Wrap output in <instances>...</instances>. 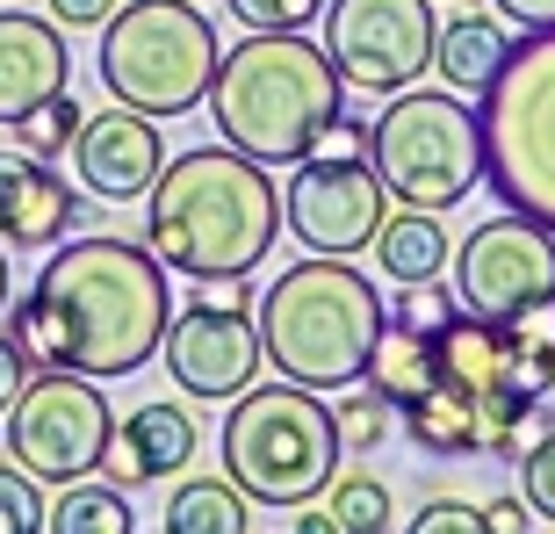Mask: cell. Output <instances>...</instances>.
<instances>
[{
  "label": "cell",
  "mask_w": 555,
  "mask_h": 534,
  "mask_svg": "<svg viewBox=\"0 0 555 534\" xmlns=\"http://www.w3.org/2000/svg\"><path fill=\"white\" fill-rule=\"evenodd\" d=\"M173 289L166 260L138 239H59L37 267V289L15 304L8 332L37 369H80L94 383L138 376L166 340Z\"/></svg>",
  "instance_id": "cell-1"
},
{
  "label": "cell",
  "mask_w": 555,
  "mask_h": 534,
  "mask_svg": "<svg viewBox=\"0 0 555 534\" xmlns=\"http://www.w3.org/2000/svg\"><path fill=\"white\" fill-rule=\"evenodd\" d=\"M282 231V188L238 144H195L144 195V246L188 282H246Z\"/></svg>",
  "instance_id": "cell-2"
},
{
  "label": "cell",
  "mask_w": 555,
  "mask_h": 534,
  "mask_svg": "<svg viewBox=\"0 0 555 534\" xmlns=\"http://www.w3.org/2000/svg\"><path fill=\"white\" fill-rule=\"evenodd\" d=\"M347 109V80L318 37L304 29H253L217 59L209 116L224 144L253 152L260 166H296L325 116Z\"/></svg>",
  "instance_id": "cell-3"
},
{
  "label": "cell",
  "mask_w": 555,
  "mask_h": 534,
  "mask_svg": "<svg viewBox=\"0 0 555 534\" xmlns=\"http://www.w3.org/2000/svg\"><path fill=\"white\" fill-rule=\"evenodd\" d=\"M390 304L383 289L347 267V253H310L260 296V347L268 369L304 391H347L369 369V347L383 332Z\"/></svg>",
  "instance_id": "cell-4"
},
{
  "label": "cell",
  "mask_w": 555,
  "mask_h": 534,
  "mask_svg": "<svg viewBox=\"0 0 555 534\" xmlns=\"http://www.w3.org/2000/svg\"><path fill=\"white\" fill-rule=\"evenodd\" d=\"M332 470H339V419H332L325 391L304 383H253L231 397L224 411V476L253 506L296 513L310 498H325Z\"/></svg>",
  "instance_id": "cell-5"
},
{
  "label": "cell",
  "mask_w": 555,
  "mask_h": 534,
  "mask_svg": "<svg viewBox=\"0 0 555 534\" xmlns=\"http://www.w3.org/2000/svg\"><path fill=\"white\" fill-rule=\"evenodd\" d=\"M476 124H483V188L555 231V22L513 37L498 80L476 94Z\"/></svg>",
  "instance_id": "cell-6"
},
{
  "label": "cell",
  "mask_w": 555,
  "mask_h": 534,
  "mask_svg": "<svg viewBox=\"0 0 555 534\" xmlns=\"http://www.w3.org/2000/svg\"><path fill=\"white\" fill-rule=\"evenodd\" d=\"M217 29L195 0H130L102 22V80L124 109L144 116H188L209 102L217 80Z\"/></svg>",
  "instance_id": "cell-7"
},
{
  "label": "cell",
  "mask_w": 555,
  "mask_h": 534,
  "mask_svg": "<svg viewBox=\"0 0 555 534\" xmlns=\"http://www.w3.org/2000/svg\"><path fill=\"white\" fill-rule=\"evenodd\" d=\"M369 166L383 174L390 203L454 209L483 181V124L462 94H404L369 124Z\"/></svg>",
  "instance_id": "cell-8"
},
{
  "label": "cell",
  "mask_w": 555,
  "mask_h": 534,
  "mask_svg": "<svg viewBox=\"0 0 555 534\" xmlns=\"http://www.w3.org/2000/svg\"><path fill=\"white\" fill-rule=\"evenodd\" d=\"M116 441V411H108L102 383L80 369H37L8 405V455L37 484H73L108 462Z\"/></svg>",
  "instance_id": "cell-9"
},
{
  "label": "cell",
  "mask_w": 555,
  "mask_h": 534,
  "mask_svg": "<svg viewBox=\"0 0 555 534\" xmlns=\"http://www.w3.org/2000/svg\"><path fill=\"white\" fill-rule=\"evenodd\" d=\"M433 37H440L433 0H332L325 8V51L339 80L361 94L418 87L433 65Z\"/></svg>",
  "instance_id": "cell-10"
},
{
  "label": "cell",
  "mask_w": 555,
  "mask_h": 534,
  "mask_svg": "<svg viewBox=\"0 0 555 534\" xmlns=\"http://www.w3.org/2000/svg\"><path fill=\"white\" fill-rule=\"evenodd\" d=\"M166 376L203 405H231L238 391L260 383L268 347H260V310L246 296H195L188 310L166 318Z\"/></svg>",
  "instance_id": "cell-11"
},
{
  "label": "cell",
  "mask_w": 555,
  "mask_h": 534,
  "mask_svg": "<svg viewBox=\"0 0 555 534\" xmlns=\"http://www.w3.org/2000/svg\"><path fill=\"white\" fill-rule=\"evenodd\" d=\"M454 296L469 318H491V326H513L527 304L555 296V231L534 225V217H491L476 225L454 253Z\"/></svg>",
  "instance_id": "cell-12"
},
{
  "label": "cell",
  "mask_w": 555,
  "mask_h": 534,
  "mask_svg": "<svg viewBox=\"0 0 555 534\" xmlns=\"http://www.w3.org/2000/svg\"><path fill=\"white\" fill-rule=\"evenodd\" d=\"M390 217V188L369 160H296V181L282 188V225L310 253H361Z\"/></svg>",
  "instance_id": "cell-13"
},
{
  "label": "cell",
  "mask_w": 555,
  "mask_h": 534,
  "mask_svg": "<svg viewBox=\"0 0 555 534\" xmlns=\"http://www.w3.org/2000/svg\"><path fill=\"white\" fill-rule=\"evenodd\" d=\"M166 166V144H159V116H144V109H102V116H87L80 138H73V174H80L87 195H102V203H144L152 181H159Z\"/></svg>",
  "instance_id": "cell-14"
},
{
  "label": "cell",
  "mask_w": 555,
  "mask_h": 534,
  "mask_svg": "<svg viewBox=\"0 0 555 534\" xmlns=\"http://www.w3.org/2000/svg\"><path fill=\"white\" fill-rule=\"evenodd\" d=\"M80 225V195L51 160L37 152H0V246L51 253L59 239H73Z\"/></svg>",
  "instance_id": "cell-15"
},
{
  "label": "cell",
  "mask_w": 555,
  "mask_h": 534,
  "mask_svg": "<svg viewBox=\"0 0 555 534\" xmlns=\"http://www.w3.org/2000/svg\"><path fill=\"white\" fill-rule=\"evenodd\" d=\"M73 87V51H65L59 22L0 8V124H22L37 102Z\"/></svg>",
  "instance_id": "cell-16"
},
{
  "label": "cell",
  "mask_w": 555,
  "mask_h": 534,
  "mask_svg": "<svg viewBox=\"0 0 555 534\" xmlns=\"http://www.w3.org/2000/svg\"><path fill=\"white\" fill-rule=\"evenodd\" d=\"M188 455H195V419H188L181 405H138L116 427V441H108V462L102 470H116V484H159V476L188 470Z\"/></svg>",
  "instance_id": "cell-17"
},
{
  "label": "cell",
  "mask_w": 555,
  "mask_h": 534,
  "mask_svg": "<svg viewBox=\"0 0 555 534\" xmlns=\"http://www.w3.org/2000/svg\"><path fill=\"white\" fill-rule=\"evenodd\" d=\"M433 354H440V383H462V391H498L505 383V361H513V332L491 326V318H469L454 310L448 326L433 332Z\"/></svg>",
  "instance_id": "cell-18"
},
{
  "label": "cell",
  "mask_w": 555,
  "mask_h": 534,
  "mask_svg": "<svg viewBox=\"0 0 555 534\" xmlns=\"http://www.w3.org/2000/svg\"><path fill=\"white\" fill-rule=\"evenodd\" d=\"M513 37H505V22L498 15H454L440 22V37H433V73L454 87V94H483L498 80V65H505Z\"/></svg>",
  "instance_id": "cell-19"
},
{
  "label": "cell",
  "mask_w": 555,
  "mask_h": 534,
  "mask_svg": "<svg viewBox=\"0 0 555 534\" xmlns=\"http://www.w3.org/2000/svg\"><path fill=\"white\" fill-rule=\"evenodd\" d=\"M361 383H369V391H383L397 411H404L418 391H433V383H440L433 332L404 326V318H383V332H375V347H369V369H361Z\"/></svg>",
  "instance_id": "cell-20"
},
{
  "label": "cell",
  "mask_w": 555,
  "mask_h": 534,
  "mask_svg": "<svg viewBox=\"0 0 555 534\" xmlns=\"http://www.w3.org/2000/svg\"><path fill=\"white\" fill-rule=\"evenodd\" d=\"M404 433H412L426 455H476L483 448V405L462 383H433L404 405Z\"/></svg>",
  "instance_id": "cell-21"
},
{
  "label": "cell",
  "mask_w": 555,
  "mask_h": 534,
  "mask_svg": "<svg viewBox=\"0 0 555 534\" xmlns=\"http://www.w3.org/2000/svg\"><path fill=\"white\" fill-rule=\"evenodd\" d=\"M375 267L390 282H426L448 267V231H440V209H404L397 203L375 231Z\"/></svg>",
  "instance_id": "cell-22"
},
{
  "label": "cell",
  "mask_w": 555,
  "mask_h": 534,
  "mask_svg": "<svg viewBox=\"0 0 555 534\" xmlns=\"http://www.w3.org/2000/svg\"><path fill=\"white\" fill-rule=\"evenodd\" d=\"M65 498H51V513H43V527L51 534H138V513H130V498L116 476H73V484H59Z\"/></svg>",
  "instance_id": "cell-23"
},
{
  "label": "cell",
  "mask_w": 555,
  "mask_h": 534,
  "mask_svg": "<svg viewBox=\"0 0 555 534\" xmlns=\"http://www.w3.org/2000/svg\"><path fill=\"white\" fill-rule=\"evenodd\" d=\"M166 534H246V492L231 476H188L166 498Z\"/></svg>",
  "instance_id": "cell-24"
},
{
  "label": "cell",
  "mask_w": 555,
  "mask_h": 534,
  "mask_svg": "<svg viewBox=\"0 0 555 534\" xmlns=\"http://www.w3.org/2000/svg\"><path fill=\"white\" fill-rule=\"evenodd\" d=\"M325 506H332V520H339V534H383L390 527V492L375 484V476H339L332 470V484H325Z\"/></svg>",
  "instance_id": "cell-25"
},
{
  "label": "cell",
  "mask_w": 555,
  "mask_h": 534,
  "mask_svg": "<svg viewBox=\"0 0 555 534\" xmlns=\"http://www.w3.org/2000/svg\"><path fill=\"white\" fill-rule=\"evenodd\" d=\"M80 124H87L80 102H73V94H51V102H37L15 124V144H22V152H37V160H59V152H73Z\"/></svg>",
  "instance_id": "cell-26"
},
{
  "label": "cell",
  "mask_w": 555,
  "mask_h": 534,
  "mask_svg": "<svg viewBox=\"0 0 555 534\" xmlns=\"http://www.w3.org/2000/svg\"><path fill=\"white\" fill-rule=\"evenodd\" d=\"M390 397L383 391H369V383H361V391L353 397H339V405H332V419H339V448H353V455H369V448H383V433H390Z\"/></svg>",
  "instance_id": "cell-27"
},
{
  "label": "cell",
  "mask_w": 555,
  "mask_h": 534,
  "mask_svg": "<svg viewBox=\"0 0 555 534\" xmlns=\"http://www.w3.org/2000/svg\"><path fill=\"white\" fill-rule=\"evenodd\" d=\"M43 484L29 470H22L15 455L0 462V534H43Z\"/></svg>",
  "instance_id": "cell-28"
},
{
  "label": "cell",
  "mask_w": 555,
  "mask_h": 534,
  "mask_svg": "<svg viewBox=\"0 0 555 534\" xmlns=\"http://www.w3.org/2000/svg\"><path fill=\"white\" fill-rule=\"evenodd\" d=\"M462 310V296H454L440 275H426V282H397V304H390V318H404V326H418V332H440Z\"/></svg>",
  "instance_id": "cell-29"
},
{
  "label": "cell",
  "mask_w": 555,
  "mask_h": 534,
  "mask_svg": "<svg viewBox=\"0 0 555 534\" xmlns=\"http://www.w3.org/2000/svg\"><path fill=\"white\" fill-rule=\"evenodd\" d=\"M519 498H527V513H541L555 527V427L534 448H519Z\"/></svg>",
  "instance_id": "cell-30"
},
{
  "label": "cell",
  "mask_w": 555,
  "mask_h": 534,
  "mask_svg": "<svg viewBox=\"0 0 555 534\" xmlns=\"http://www.w3.org/2000/svg\"><path fill=\"white\" fill-rule=\"evenodd\" d=\"M246 29H310L325 15V0H224Z\"/></svg>",
  "instance_id": "cell-31"
},
{
  "label": "cell",
  "mask_w": 555,
  "mask_h": 534,
  "mask_svg": "<svg viewBox=\"0 0 555 534\" xmlns=\"http://www.w3.org/2000/svg\"><path fill=\"white\" fill-rule=\"evenodd\" d=\"M361 152H369V124L339 109V116H325V124H318V138H310L304 160H361Z\"/></svg>",
  "instance_id": "cell-32"
},
{
  "label": "cell",
  "mask_w": 555,
  "mask_h": 534,
  "mask_svg": "<svg viewBox=\"0 0 555 534\" xmlns=\"http://www.w3.org/2000/svg\"><path fill=\"white\" fill-rule=\"evenodd\" d=\"M505 332H513V347H519V354H534V361H555V296L527 304Z\"/></svg>",
  "instance_id": "cell-33"
},
{
  "label": "cell",
  "mask_w": 555,
  "mask_h": 534,
  "mask_svg": "<svg viewBox=\"0 0 555 534\" xmlns=\"http://www.w3.org/2000/svg\"><path fill=\"white\" fill-rule=\"evenodd\" d=\"M412 534H483V506H462V498H440L412 520Z\"/></svg>",
  "instance_id": "cell-34"
},
{
  "label": "cell",
  "mask_w": 555,
  "mask_h": 534,
  "mask_svg": "<svg viewBox=\"0 0 555 534\" xmlns=\"http://www.w3.org/2000/svg\"><path fill=\"white\" fill-rule=\"evenodd\" d=\"M29 376H37V361H29V354L15 347V332L0 326V411H8V405L22 397V383H29Z\"/></svg>",
  "instance_id": "cell-35"
},
{
  "label": "cell",
  "mask_w": 555,
  "mask_h": 534,
  "mask_svg": "<svg viewBox=\"0 0 555 534\" xmlns=\"http://www.w3.org/2000/svg\"><path fill=\"white\" fill-rule=\"evenodd\" d=\"M116 8H124V0H51V22H59V29H102Z\"/></svg>",
  "instance_id": "cell-36"
},
{
  "label": "cell",
  "mask_w": 555,
  "mask_h": 534,
  "mask_svg": "<svg viewBox=\"0 0 555 534\" xmlns=\"http://www.w3.org/2000/svg\"><path fill=\"white\" fill-rule=\"evenodd\" d=\"M505 22H519V29H548L555 22V0H491Z\"/></svg>",
  "instance_id": "cell-37"
},
{
  "label": "cell",
  "mask_w": 555,
  "mask_h": 534,
  "mask_svg": "<svg viewBox=\"0 0 555 534\" xmlns=\"http://www.w3.org/2000/svg\"><path fill=\"white\" fill-rule=\"evenodd\" d=\"M527 520H534V513H527V498H519V506H513V498L483 506V534H527Z\"/></svg>",
  "instance_id": "cell-38"
},
{
  "label": "cell",
  "mask_w": 555,
  "mask_h": 534,
  "mask_svg": "<svg viewBox=\"0 0 555 534\" xmlns=\"http://www.w3.org/2000/svg\"><path fill=\"white\" fill-rule=\"evenodd\" d=\"M288 527H296V534H339V520H332V506H296Z\"/></svg>",
  "instance_id": "cell-39"
},
{
  "label": "cell",
  "mask_w": 555,
  "mask_h": 534,
  "mask_svg": "<svg viewBox=\"0 0 555 534\" xmlns=\"http://www.w3.org/2000/svg\"><path fill=\"white\" fill-rule=\"evenodd\" d=\"M0 310H8V246H0Z\"/></svg>",
  "instance_id": "cell-40"
}]
</instances>
